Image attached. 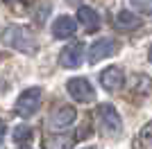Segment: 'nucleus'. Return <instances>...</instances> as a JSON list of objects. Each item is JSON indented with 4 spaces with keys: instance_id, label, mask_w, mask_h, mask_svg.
I'll return each mask as SVG.
<instances>
[{
    "instance_id": "nucleus-1",
    "label": "nucleus",
    "mask_w": 152,
    "mask_h": 149,
    "mask_svg": "<svg viewBox=\"0 0 152 149\" xmlns=\"http://www.w3.org/2000/svg\"><path fill=\"white\" fill-rule=\"evenodd\" d=\"M5 43L14 50H20V52H27V54H34L39 50L37 41H34V34H32L27 27H9L5 32Z\"/></svg>"
},
{
    "instance_id": "nucleus-2",
    "label": "nucleus",
    "mask_w": 152,
    "mask_h": 149,
    "mask_svg": "<svg viewBox=\"0 0 152 149\" xmlns=\"http://www.w3.org/2000/svg\"><path fill=\"white\" fill-rule=\"evenodd\" d=\"M98 120H100V129L107 133V136H118L123 131V122L121 115L111 104H100L98 106Z\"/></svg>"
},
{
    "instance_id": "nucleus-3",
    "label": "nucleus",
    "mask_w": 152,
    "mask_h": 149,
    "mask_svg": "<svg viewBox=\"0 0 152 149\" xmlns=\"http://www.w3.org/2000/svg\"><path fill=\"white\" fill-rule=\"evenodd\" d=\"M66 90L70 93V97L75 99V102H82V104H89L95 99V90L91 86L89 79H84V77H75V79H68L66 81Z\"/></svg>"
},
{
    "instance_id": "nucleus-4",
    "label": "nucleus",
    "mask_w": 152,
    "mask_h": 149,
    "mask_svg": "<svg viewBox=\"0 0 152 149\" xmlns=\"http://www.w3.org/2000/svg\"><path fill=\"white\" fill-rule=\"evenodd\" d=\"M41 104V88H27L25 93L16 99V113L20 118H32Z\"/></svg>"
},
{
    "instance_id": "nucleus-5",
    "label": "nucleus",
    "mask_w": 152,
    "mask_h": 149,
    "mask_svg": "<svg viewBox=\"0 0 152 149\" xmlns=\"http://www.w3.org/2000/svg\"><path fill=\"white\" fill-rule=\"evenodd\" d=\"M82 59H84V43L82 41L68 43L61 50V54H59V63H61L64 68H70V70L80 68V66H82Z\"/></svg>"
},
{
    "instance_id": "nucleus-6",
    "label": "nucleus",
    "mask_w": 152,
    "mask_h": 149,
    "mask_svg": "<svg viewBox=\"0 0 152 149\" xmlns=\"http://www.w3.org/2000/svg\"><path fill=\"white\" fill-rule=\"evenodd\" d=\"M114 52H116V41L114 38H100V41H95L89 48V61L98 63V61H102V59L111 56Z\"/></svg>"
},
{
    "instance_id": "nucleus-7",
    "label": "nucleus",
    "mask_w": 152,
    "mask_h": 149,
    "mask_svg": "<svg viewBox=\"0 0 152 149\" xmlns=\"http://www.w3.org/2000/svg\"><path fill=\"white\" fill-rule=\"evenodd\" d=\"M123 81H125V77H123V70L118 68V66H111V68L102 70L100 74V84L104 90H109V93H116V90H121Z\"/></svg>"
},
{
    "instance_id": "nucleus-8",
    "label": "nucleus",
    "mask_w": 152,
    "mask_h": 149,
    "mask_svg": "<svg viewBox=\"0 0 152 149\" xmlns=\"http://www.w3.org/2000/svg\"><path fill=\"white\" fill-rule=\"evenodd\" d=\"M75 30H77V23L70 16H59L52 23V36L55 38H68L75 34Z\"/></svg>"
},
{
    "instance_id": "nucleus-9",
    "label": "nucleus",
    "mask_w": 152,
    "mask_h": 149,
    "mask_svg": "<svg viewBox=\"0 0 152 149\" xmlns=\"http://www.w3.org/2000/svg\"><path fill=\"white\" fill-rule=\"evenodd\" d=\"M75 120H77V111L73 106H59L57 111H55V115H52V127L55 129H66Z\"/></svg>"
},
{
    "instance_id": "nucleus-10",
    "label": "nucleus",
    "mask_w": 152,
    "mask_h": 149,
    "mask_svg": "<svg viewBox=\"0 0 152 149\" xmlns=\"http://www.w3.org/2000/svg\"><path fill=\"white\" fill-rule=\"evenodd\" d=\"M116 27L121 32H134L141 27V18L136 16V14L127 12V9H121L118 12V16H116Z\"/></svg>"
},
{
    "instance_id": "nucleus-11",
    "label": "nucleus",
    "mask_w": 152,
    "mask_h": 149,
    "mask_svg": "<svg viewBox=\"0 0 152 149\" xmlns=\"http://www.w3.org/2000/svg\"><path fill=\"white\" fill-rule=\"evenodd\" d=\"M77 23H82L89 32H95L100 27V16H98V12L91 9V7H80V9H77Z\"/></svg>"
},
{
    "instance_id": "nucleus-12",
    "label": "nucleus",
    "mask_w": 152,
    "mask_h": 149,
    "mask_svg": "<svg viewBox=\"0 0 152 149\" xmlns=\"http://www.w3.org/2000/svg\"><path fill=\"white\" fill-rule=\"evenodd\" d=\"M75 136H50L45 140V149H70Z\"/></svg>"
},
{
    "instance_id": "nucleus-13",
    "label": "nucleus",
    "mask_w": 152,
    "mask_h": 149,
    "mask_svg": "<svg viewBox=\"0 0 152 149\" xmlns=\"http://www.w3.org/2000/svg\"><path fill=\"white\" fill-rule=\"evenodd\" d=\"M136 149H152V122H148L136 136Z\"/></svg>"
},
{
    "instance_id": "nucleus-14",
    "label": "nucleus",
    "mask_w": 152,
    "mask_h": 149,
    "mask_svg": "<svg viewBox=\"0 0 152 149\" xmlns=\"http://www.w3.org/2000/svg\"><path fill=\"white\" fill-rule=\"evenodd\" d=\"M32 138H34V133H32V129L25 127V124L14 129V140H16V145H25V142H30Z\"/></svg>"
},
{
    "instance_id": "nucleus-15",
    "label": "nucleus",
    "mask_w": 152,
    "mask_h": 149,
    "mask_svg": "<svg viewBox=\"0 0 152 149\" xmlns=\"http://www.w3.org/2000/svg\"><path fill=\"white\" fill-rule=\"evenodd\" d=\"M134 5V9L139 12H145V14H152V0H129Z\"/></svg>"
},
{
    "instance_id": "nucleus-16",
    "label": "nucleus",
    "mask_w": 152,
    "mask_h": 149,
    "mask_svg": "<svg viewBox=\"0 0 152 149\" xmlns=\"http://www.w3.org/2000/svg\"><path fill=\"white\" fill-rule=\"evenodd\" d=\"M148 59H150V63H152V45H150V50H148Z\"/></svg>"
},
{
    "instance_id": "nucleus-17",
    "label": "nucleus",
    "mask_w": 152,
    "mask_h": 149,
    "mask_svg": "<svg viewBox=\"0 0 152 149\" xmlns=\"http://www.w3.org/2000/svg\"><path fill=\"white\" fill-rule=\"evenodd\" d=\"M86 149H95V147H86Z\"/></svg>"
},
{
    "instance_id": "nucleus-18",
    "label": "nucleus",
    "mask_w": 152,
    "mask_h": 149,
    "mask_svg": "<svg viewBox=\"0 0 152 149\" xmlns=\"http://www.w3.org/2000/svg\"><path fill=\"white\" fill-rule=\"evenodd\" d=\"M7 2H14V0H7Z\"/></svg>"
},
{
    "instance_id": "nucleus-19",
    "label": "nucleus",
    "mask_w": 152,
    "mask_h": 149,
    "mask_svg": "<svg viewBox=\"0 0 152 149\" xmlns=\"http://www.w3.org/2000/svg\"><path fill=\"white\" fill-rule=\"evenodd\" d=\"M25 149H27V147H25Z\"/></svg>"
}]
</instances>
